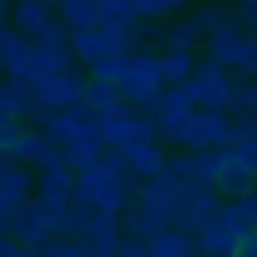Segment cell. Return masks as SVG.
Segmentation results:
<instances>
[{"mask_svg": "<svg viewBox=\"0 0 257 257\" xmlns=\"http://www.w3.org/2000/svg\"><path fill=\"white\" fill-rule=\"evenodd\" d=\"M134 176L124 172V157L119 153H100L91 167L76 172V200L86 210H100V214H124L128 200H134Z\"/></svg>", "mask_w": 257, "mask_h": 257, "instance_id": "6da1fadb", "label": "cell"}, {"mask_svg": "<svg viewBox=\"0 0 257 257\" xmlns=\"http://www.w3.org/2000/svg\"><path fill=\"white\" fill-rule=\"evenodd\" d=\"M38 128H43V138L62 153V162L72 167V172H81V167H91L95 157L105 153L100 138H95V114H86L81 105H72V110H53V114H38Z\"/></svg>", "mask_w": 257, "mask_h": 257, "instance_id": "7a4b0ae2", "label": "cell"}, {"mask_svg": "<svg viewBox=\"0 0 257 257\" xmlns=\"http://www.w3.org/2000/svg\"><path fill=\"white\" fill-rule=\"evenodd\" d=\"M95 138H100L105 153H124L128 143H138V138H157V134H153V119H148L143 110L119 105V110H110V114H95Z\"/></svg>", "mask_w": 257, "mask_h": 257, "instance_id": "3957f363", "label": "cell"}, {"mask_svg": "<svg viewBox=\"0 0 257 257\" xmlns=\"http://www.w3.org/2000/svg\"><path fill=\"white\" fill-rule=\"evenodd\" d=\"M119 100L134 110H148L162 91V76H157V53H128L124 57V76H119Z\"/></svg>", "mask_w": 257, "mask_h": 257, "instance_id": "277c9868", "label": "cell"}, {"mask_svg": "<svg viewBox=\"0 0 257 257\" xmlns=\"http://www.w3.org/2000/svg\"><path fill=\"white\" fill-rule=\"evenodd\" d=\"M186 95H191L195 110H219V114H229L233 76L224 72V67H214V62H205V57H195L191 76H186Z\"/></svg>", "mask_w": 257, "mask_h": 257, "instance_id": "5b68a950", "label": "cell"}, {"mask_svg": "<svg viewBox=\"0 0 257 257\" xmlns=\"http://www.w3.org/2000/svg\"><path fill=\"white\" fill-rule=\"evenodd\" d=\"M181 153H205V148H229V114L219 110H191L186 124L172 138Z\"/></svg>", "mask_w": 257, "mask_h": 257, "instance_id": "8992f818", "label": "cell"}, {"mask_svg": "<svg viewBox=\"0 0 257 257\" xmlns=\"http://www.w3.org/2000/svg\"><path fill=\"white\" fill-rule=\"evenodd\" d=\"M243 233H248V229L229 214V205H219V214L205 219L200 229L191 233V238H195V257H233L238 243H243Z\"/></svg>", "mask_w": 257, "mask_h": 257, "instance_id": "52a82bcc", "label": "cell"}, {"mask_svg": "<svg viewBox=\"0 0 257 257\" xmlns=\"http://www.w3.org/2000/svg\"><path fill=\"white\" fill-rule=\"evenodd\" d=\"M219 191L214 186H205V181H186L181 191H176V214H172V224L176 229H186V233H195L205 219H214L219 214Z\"/></svg>", "mask_w": 257, "mask_h": 257, "instance_id": "ba28073f", "label": "cell"}, {"mask_svg": "<svg viewBox=\"0 0 257 257\" xmlns=\"http://www.w3.org/2000/svg\"><path fill=\"white\" fill-rule=\"evenodd\" d=\"M191 110H195V105H191V95H186V86H162V91H157V100L148 105L143 114L153 119V134L172 143L176 128L186 124V114H191Z\"/></svg>", "mask_w": 257, "mask_h": 257, "instance_id": "9c48e42d", "label": "cell"}, {"mask_svg": "<svg viewBox=\"0 0 257 257\" xmlns=\"http://www.w3.org/2000/svg\"><path fill=\"white\" fill-rule=\"evenodd\" d=\"M81 86H86V76L76 72V67L53 72L48 81H38V86H34V105H38V114H53V110H72V105H81Z\"/></svg>", "mask_w": 257, "mask_h": 257, "instance_id": "30bf717a", "label": "cell"}, {"mask_svg": "<svg viewBox=\"0 0 257 257\" xmlns=\"http://www.w3.org/2000/svg\"><path fill=\"white\" fill-rule=\"evenodd\" d=\"M29 200H34V167L0 157V219L10 224Z\"/></svg>", "mask_w": 257, "mask_h": 257, "instance_id": "8fae6325", "label": "cell"}, {"mask_svg": "<svg viewBox=\"0 0 257 257\" xmlns=\"http://www.w3.org/2000/svg\"><path fill=\"white\" fill-rule=\"evenodd\" d=\"M10 29L24 34L29 43H43V38L62 34L57 10H53V5H38V0H15V5H10Z\"/></svg>", "mask_w": 257, "mask_h": 257, "instance_id": "7c38bea8", "label": "cell"}, {"mask_svg": "<svg viewBox=\"0 0 257 257\" xmlns=\"http://www.w3.org/2000/svg\"><path fill=\"white\" fill-rule=\"evenodd\" d=\"M243 38H248V29H243L238 19L205 29V38H200L205 62H214V67H224V72H233V62H238V53H243Z\"/></svg>", "mask_w": 257, "mask_h": 257, "instance_id": "4fadbf2b", "label": "cell"}, {"mask_svg": "<svg viewBox=\"0 0 257 257\" xmlns=\"http://www.w3.org/2000/svg\"><path fill=\"white\" fill-rule=\"evenodd\" d=\"M200 38H205V29L186 10V15H172V19L157 24V53H195L200 57Z\"/></svg>", "mask_w": 257, "mask_h": 257, "instance_id": "5bb4252c", "label": "cell"}, {"mask_svg": "<svg viewBox=\"0 0 257 257\" xmlns=\"http://www.w3.org/2000/svg\"><path fill=\"white\" fill-rule=\"evenodd\" d=\"M10 238H15L19 248L38 252V248H43L48 238H53V224H48V210H43V205H34V200H29L24 210H19L15 219H10Z\"/></svg>", "mask_w": 257, "mask_h": 257, "instance_id": "9a60e30c", "label": "cell"}, {"mask_svg": "<svg viewBox=\"0 0 257 257\" xmlns=\"http://www.w3.org/2000/svg\"><path fill=\"white\" fill-rule=\"evenodd\" d=\"M119 157H124V172L134 176V181H153V176L162 172V162H167V153H162L157 138H138V143H128Z\"/></svg>", "mask_w": 257, "mask_h": 257, "instance_id": "2e32d148", "label": "cell"}, {"mask_svg": "<svg viewBox=\"0 0 257 257\" xmlns=\"http://www.w3.org/2000/svg\"><path fill=\"white\" fill-rule=\"evenodd\" d=\"M34 114H38V105H34V86H29V81H15V76H5V81H0V119L29 124Z\"/></svg>", "mask_w": 257, "mask_h": 257, "instance_id": "e0dca14e", "label": "cell"}, {"mask_svg": "<svg viewBox=\"0 0 257 257\" xmlns=\"http://www.w3.org/2000/svg\"><path fill=\"white\" fill-rule=\"evenodd\" d=\"M148 257H195V238L186 229H157L153 238H143Z\"/></svg>", "mask_w": 257, "mask_h": 257, "instance_id": "ac0fdd59", "label": "cell"}, {"mask_svg": "<svg viewBox=\"0 0 257 257\" xmlns=\"http://www.w3.org/2000/svg\"><path fill=\"white\" fill-rule=\"evenodd\" d=\"M119 91L114 86H105V81H91L86 76V86H81V110L86 114H110V110H119Z\"/></svg>", "mask_w": 257, "mask_h": 257, "instance_id": "d6986e66", "label": "cell"}, {"mask_svg": "<svg viewBox=\"0 0 257 257\" xmlns=\"http://www.w3.org/2000/svg\"><path fill=\"white\" fill-rule=\"evenodd\" d=\"M57 24L72 34V29H91L100 24V10H95V0H62L57 5Z\"/></svg>", "mask_w": 257, "mask_h": 257, "instance_id": "ffe728a7", "label": "cell"}, {"mask_svg": "<svg viewBox=\"0 0 257 257\" xmlns=\"http://www.w3.org/2000/svg\"><path fill=\"white\" fill-rule=\"evenodd\" d=\"M191 67H195V53H157V76H162V86H186Z\"/></svg>", "mask_w": 257, "mask_h": 257, "instance_id": "44dd1931", "label": "cell"}, {"mask_svg": "<svg viewBox=\"0 0 257 257\" xmlns=\"http://www.w3.org/2000/svg\"><path fill=\"white\" fill-rule=\"evenodd\" d=\"M134 19H172V15H186L191 0H128Z\"/></svg>", "mask_w": 257, "mask_h": 257, "instance_id": "7402d4cb", "label": "cell"}, {"mask_svg": "<svg viewBox=\"0 0 257 257\" xmlns=\"http://www.w3.org/2000/svg\"><path fill=\"white\" fill-rule=\"evenodd\" d=\"M186 162H191V176L205 186H214V176H219L224 167V148H205V153H186Z\"/></svg>", "mask_w": 257, "mask_h": 257, "instance_id": "603a6c76", "label": "cell"}, {"mask_svg": "<svg viewBox=\"0 0 257 257\" xmlns=\"http://www.w3.org/2000/svg\"><path fill=\"white\" fill-rule=\"evenodd\" d=\"M34 257H95L91 248H86L81 238H48L43 248H38Z\"/></svg>", "mask_w": 257, "mask_h": 257, "instance_id": "cb8c5ba5", "label": "cell"}, {"mask_svg": "<svg viewBox=\"0 0 257 257\" xmlns=\"http://www.w3.org/2000/svg\"><path fill=\"white\" fill-rule=\"evenodd\" d=\"M229 76H238V81H257V38L252 34L243 38V53H238V62H233Z\"/></svg>", "mask_w": 257, "mask_h": 257, "instance_id": "d4e9b609", "label": "cell"}, {"mask_svg": "<svg viewBox=\"0 0 257 257\" xmlns=\"http://www.w3.org/2000/svg\"><path fill=\"white\" fill-rule=\"evenodd\" d=\"M124 57H128V53L100 57V62L91 67V81H105V86H119V76H124Z\"/></svg>", "mask_w": 257, "mask_h": 257, "instance_id": "484cf974", "label": "cell"}, {"mask_svg": "<svg viewBox=\"0 0 257 257\" xmlns=\"http://www.w3.org/2000/svg\"><path fill=\"white\" fill-rule=\"evenodd\" d=\"M257 138V114H229V143H248Z\"/></svg>", "mask_w": 257, "mask_h": 257, "instance_id": "4316f807", "label": "cell"}, {"mask_svg": "<svg viewBox=\"0 0 257 257\" xmlns=\"http://www.w3.org/2000/svg\"><path fill=\"white\" fill-rule=\"evenodd\" d=\"M95 10H100V19H134L128 0H95Z\"/></svg>", "mask_w": 257, "mask_h": 257, "instance_id": "83f0119b", "label": "cell"}, {"mask_svg": "<svg viewBox=\"0 0 257 257\" xmlns=\"http://www.w3.org/2000/svg\"><path fill=\"white\" fill-rule=\"evenodd\" d=\"M114 257H148V248H143V238H119Z\"/></svg>", "mask_w": 257, "mask_h": 257, "instance_id": "f1b7e54d", "label": "cell"}, {"mask_svg": "<svg viewBox=\"0 0 257 257\" xmlns=\"http://www.w3.org/2000/svg\"><path fill=\"white\" fill-rule=\"evenodd\" d=\"M0 257H34V252H29V248H19L15 238H0Z\"/></svg>", "mask_w": 257, "mask_h": 257, "instance_id": "f546056e", "label": "cell"}, {"mask_svg": "<svg viewBox=\"0 0 257 257\" xmlns=\"http://www.w3.org/2000/svg\"><path fill=\"white\" fill-rule=\"evenodd\" d=\"M233 257H257V229L243 233V243H238V252H233Z\"/></svg>", "mask_w": 257, "mask_h": 257, "instance_id": "4dcf8cb0", "label": "cell"}, {"mask_svg": "<svg viewBox=\"0 0 257 257\" xmlns=\"http://www.w3.org/2000/svg\"><path fill=\"white\" fill-rule=\"evenodd\" d=\"M5 29H10V10H0V34H5Z\"/></svg>", "mask_w": 257, "mask_h": 257, "instance_id": "1f68e13d", "label": "cell"}, {"mask_svg": "<svg viewBox=\"0 0 257 257\" xmlns=\"http://www.w3.org/2000/svg\"><path fill=\"white\" fill-rule=\"evenodd\" d=\"M238 10H257V0H238Z\"/></svg>", "mask_w": 257, "mask_h": 257, "instance_id": "d6a6232c", "label": "cell"}, {"mask_svg": "<svg viewBox=\"0 0 257 257\" xmlns=\"http://www.w3.org/2000/svg\"><path fill=\"white\" fill-rule=\"evenodd\" d=\"M38 5H53V10H57V5H62V0H38Z\"/></svg>", "mask_w": 257, "mask_h": 257, "instance_id": "836d02e7", "label": "cell"}, {"mask_svg": "<svg viewBox=\"0 0 257 257\" xmlns=\"http://www.w3.org/2000/svg\"><path fill=\"white\" fill-rule=\"evenodd\" d=\"M0 81H5V72H0Z\"/></svg>", "mask_w": 257, "mask_h": 257, "instance_id": "e575fe53", "label": "cell"}]
</instances>
